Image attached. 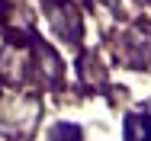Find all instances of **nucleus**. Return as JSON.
<instances>
[{
    "label": "nucleus",
    "mask_w": 151,
    "mask_h": 141,
    "mask_svg": "<svg viewBox=\"0 0 151 141\" xmlns=\"http://www.w3.org/2000/svg\"><path fill=\"white\" fill-rule=\"evenodd\" d=\"M135 3H148V0H135Z\"/></svg>",
    "instance_id": "obj_6"
},
{
    "label": "nucleus",
    "mask_w": 151,
    "mask_h": 141,
    "mask_svg": "<svg viewBox=\"0 0 151 141\" xmlns=\"http://www.w3.org/2000/svg\"><path fill=\"white\" fill-rule=\"evenodd\" d=\"M48 141H81V128L77 125H55L48 132Z\"/></svg>",
    "instance_id": "obj_4"
},
{
    "label": "nucleus",
    "mask_w": 151,
    "mask_h": 141,
    "mask_svg": "<svg viewBox=\"0 0 151 141\" xmlns=\"http://www.w3.org/2000/svg\"><path fill=\"white\" fill-rule=\"evenodd\" d=\"M125 141H151V115L132 112L125 119Z\"/></svg>",
    "instance_id": "obj_3"
},
{
    "label": "nucleus",
    "mask_w": 151,
    "mask_h": 141,
    "mask_svg": "<svg viewBox=\"0 0 151 141\" xmlns=\"http://www.w3.org/2000/svg\"><path fill=\"white\" fill-rule=\"evenodd\" d=\"M81 80L87 87H93V90H103V87H106V71H103V64L93 55L81 58Z\"/></svg>",
    "instance_id": "obj_2"
},
{
    "label": "nucleus",
    "mask_w": 151,
    "mask_h": 141,
    "mask_svg": "<svg viewBox=\"0 0 151 141\" xmlns=\"http://www.w3.org/2000/svg\"><path fill=\"white\" fill-rule=\"evenodd\" d=\"M3 13H6V3H3V0H0V19H3Z\"/></svg>",
    "instance_id": "obj_5"
},
{
    "label": "nucleus",
    "mask_w": 151,
    "mask_h": 141,
    "mask_svg": "<svg viewBox=\"0 0 151 141\" xmlns=\"http://www.w3.org/2000/svg\"><path fill=\"white\" fill-rule=\"evenodd\" d=\"M45 13H48V23L52 29L58 32L64 42H81V16H77V10L71 6V3H64V0H48L45 3Z\"/></svg>",
    "instance_id": "obj_1"
}]
</instances>
